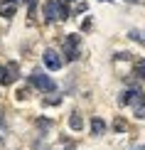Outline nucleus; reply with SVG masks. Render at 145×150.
<instances>
[{
	"instance_id": "1",
	"label": "nucleus",
	"mask_w": 145,
	"mask_h": 150,
	"mask_svg": "<svg viewBox=\"0 0 145 150\" xmlns=\"http://www.w3.org/2000/svg\"><path fill=\"white\" fill-rule=\"evenodd\" d=\"M118 103H121V106H133L135 118H145V93L140 89L123 91L121 96H118Z\"/></svg>"
},
{
	"instance_id": "2",
	"label": "nucleus",
	"mask_w": 145,
	"mask_h": 150,
	"mask_svg": "<svg viewBox=\"0 0 145 150\" xmlns=\"http://www.w3.org/2000/svg\"><path fill=\"white\" fill-rule=\"evenodd\" d=\"M30 84H32L35 89L45 91V93H52V91L57 89V84H54V81L47 76V74H42V71H35L32 76H30Z\"/></svg>"
},
{
	"instance_id": "3",
	"label": "nucleus",
	"mask_w": 145,
	"mask_h": 150,
	"mask_svg": "<svg viewBox=\"0 0 145 150\" xmlns=\"http://www.w3.org/2000/svg\"><path fill=\"white\" fill-rule=\"evenodd\" d=\"M79 40H81L79 35H66V40H64V54L69 62H74L79 57Z\"/></svg>"
},
{
	"instance_id": "4",
	"label": "nucleus",
	"mask_w": 145,
	"mask_h": 150,
	"mask_svg": "<svg viewBox=\"0 0 145 150\" xmlns=\"http://www.w3.org/2000/svg\"><path fill=\"white\" fill-rule=\"evenodd\" d=\"M42 59H45V67L47 69H62V64H64V59H62V54L59 52H54V49H45V54H42Z\"/></svg>"
},
{
	"instance_id": "5",
	"label": "nucleus",
	"mask_w": 145,
	"mask_h": 150,
	"mask_svg": "<svg viewBox=\"0 0 145 150\" xmlns=\"http://www.w3.org/2000/svg\"><path fill=\"white\" fill-rule=\"evenodd\" d=\"M45 20H47V22L62 20V8H59V0H47V3H45Z\"/></svg>"
},
{
	"instance_id": "6",
	"label": "nucleus",
	"mask_w": 145,
	"mask_h": 150,
	"mask_svg": "<svg viewBox=\"0 0 145 150\" xmlns=\"http://www.w3.org/2000/svg\"><path fill=\"white\" fill-rule=\"evenodd\" d=\"M20 5L22 0H0V17H12Z\"/></svg>"
},
{
	"instance_id": "7",
	"label": "nucleus",
	"mask_w": 145,
	"mask_h": 150,
	"mask_svg": "<svg viewBox=\"0 0 145 150\" xmlns=\"http://www.w3.org/2000/svg\"><path fill=\"white\" fill-rule=\"evenodd\" d=\"M15 79H17V64H15V62H10V64L5 67V74H3V79H0V84L10 86Z\"/></svg>"
},
{
	"instance_id": "8",
	"label": "nucleus",
	"mask_w": 145,
	"mask_h": 150,
	"mask_svg": "<svg viewBox=\"0 0 145 150\" xmlns=\"http://www.w3.org/2000/svg\"><path fill=\"white\" fill-rule=\"evenodd\" d=\"M69 128H71V130H81V128H84V118H81L79 113H71V116H69Z\"/></svg>"
},
{
	"instance_id": "9",
	"label": "nucleus",
	"mask_w": 145,
	"mask_h": 150,
	"mask_svg": "<svg viewBox=\"0 0 145 150\" xmlns=\"http://www.w3.org/2000/svg\"><path fill=\"white\" fill-rule=\"evenodd\" d=\"M103 130H106V123L101 121V118H93L91 121V133L93 135H103Z\"/></svg>"
},
{
	"instance_id": "10",
	"label": "nucleus",
	"mask_w": 145,
	"mask_h": 150,
	"mask_svg": "<svg viewBox=\"0 0 145 150\" xmlns=\"http://www.w3.org/2000/svg\"><path fill=\"white\" fill-rule=\"evenodd\" d=\"M133 76L145 79V59H138V62H135V67H133Z\"/></svg>"
},
{
	"instance_id": "11",
	"label": "nucleus",
	"mask_w": 145,
	"mask_h": 150,
	"mask_svg": "<svg viewBox=\"0 0 145 150\" xmlns=\"http://www.w3.org/2000/svg\"><path fill=\"white\" fill-rule=\"evenodd\" d=\"M113 128L116 130H125V121L123 118H116V121H113Z\"/></svg>"
},
{
	"instance_id": "12",
	"label": "nucleus",
	"mask_w": 145,
	"mask_h": 150,
	"mask_svg": "<svg viewBox=\"0 0 145 150\" xmlns=\"http://www.w3.org/2000/svg\"><path fill=\"white\" fill-rule=\"evenodd\" d=\"M47 103H49V106H54V103L59 106V103H62V98H59V96H52V98H47Z\"/></svg>"
},
{
	"instance_id": "13",
	"label": "nucleus",
	"mask_w": 145,
	"mask_h": 150,
	"mask_svg": "<svg viewBox=\"0 0 145 150\" xmlns=\"http://www.w3.org/2000/svg\"><path fill=\"white\" fill-rule=\"evenodd\" d=\"M125 3H135V5H145V0H125Z\"/></svg>"
},
{
	"instance_id": "14",
	"label": "nucleus",
	"mask_w": 145,
	"mask_h": 150,
	"mask_svg": "<svg viewBox=\"0 0 145 150\" xmlns=\"http://www.w3.org/2000/svg\"><path fill=\"white\" fill-rule=\"evenodd\" d=\"M3 74H5V67H0V79H3Z\"/></svg>"
},
{
	"instance_id": "15",
	"label": "nucleus",
	"mask_w": 145,
	"mask_h": 150,
	"mask_svg": "<svg viewBox=\"0 0 145 150\" xmlns=\"http://www.w3.org/2000/svg\"><path fill=\"white\" fill-rule=\"evenodd\" d=\"M133 150H145V145H140V148H133Z\"/></svg>"
},
{
	"instance_id": "16",
	"label": "nucleus",
	"mask_w": 145,
	"mask_h": 150,
	"mask_svg": "<svg viewBox=\"0 0 145 150\" xmlns=\"http://www.w3.org/2000/svg\"><path fill=\"white\" fill-rule=\"evenodd\" d=\"M103 3H111V0H103Z\"/></svg>"
}]
</instances>
